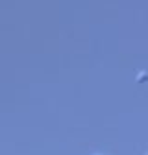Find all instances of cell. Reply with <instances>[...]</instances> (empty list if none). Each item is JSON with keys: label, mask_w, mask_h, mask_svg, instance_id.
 Listing matches in <instances>:
<instances>
[{"label": "cell", "mask_w": 148, "mask_h": 155, "mask_svg": "<svg viewBox=\"0 0 148 155\" xmlns=\"http://www.w3.org/2000/svg\"><path fill=\"white\" fill-rule=\"evenodd\" d=\"M144 155H148V151H146V153H144Z\"/></svg>", "instance_id": "1"}]
</instances>
